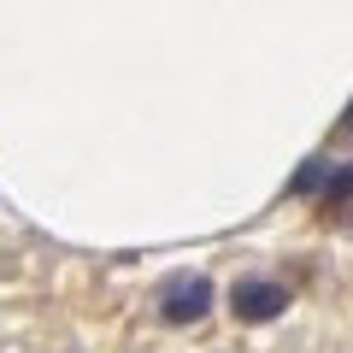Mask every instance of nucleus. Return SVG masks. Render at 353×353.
Segmentation results:
<instances>
[{"instance_id":"nucleus-5","label":"nucleus","mask_w":353,"mask_h":353,"mask_svg":"<svg viewBox=\"0 0 353 353\" xmlns=\"http://www.w3.org/2000/svg\"><path fill=\"white\" fill-rule=\"evenodd\" d=\"M336 136H353V106L341 112V124H336Z\"/></svg>"},{"instance_id":"nucleus-2","label":"nucleus","mask_w":353,"mask_h":353,"mask_svg":"<svg viewBox=\"0 0 353 353\" xmlns=\"http://www.w3.org/2000/svg\"><path fill=\"white\" fill-rule=\"evenodd\" d=\"M212 312V283L206 277H171L159 283V318L165 324H194Z\"/></svg>"},{"instance_id":"nucleus-4","label":"nucleus","mask_w":353,"mask_h":353,"mask_svg":"<svg viewBox=\"0 0 353 353\" xmlns=\"http://www.w3.org/2000/svg\"><path fill=\"white\" fill-rule=\"evenodd\" d=\"M324 176H330V165H318V159H312V165H306V171L289 183V194H312V189H324Z\"/></svg>"},{"instance_id":"nucleus-1","label":"nucleus","mask_w":353,"mask_h":353,"mask_svg":"<svg viewBox=\"0 0 353 353\" xmlns=\"http://www.w3.org/2000/svg\"><path fill=\"white\" fill-rule=\"evenodd\" d=\"M230 306H236L241 324H271V318L289 312V289L271 277H241L236 289H230Z\"/></svg>"},{"instance_id":"nucleus-3","label":"nucleus","mask_w":353,"mask_h":353,"mask_svg":"<svg viewBox=\"0 0 353 353\" xmlns=\"http://www.w3.org/2000/svg\"><path fill=\"white\" fill-rule=\"evenodd\" d=\"M341 201H353V165H336L324 176V206H341Z\"/></svg>"}]
</instances>
